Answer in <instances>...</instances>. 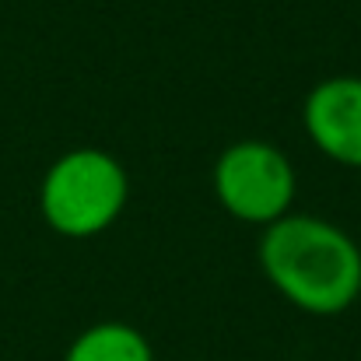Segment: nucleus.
<instances>
[{
    "label": "nucleus",
    "instance_id": "1",
    "mask_svg": "<svg viewBox=\"0 0 361 361\" xmlns=\"http://www.w3.org/2000/svg\"><path fill=\"white\" fill-rule=\"evenodd\" d=\"M259 267L274 291L309 316H341L361 295V249L341 225L284 214L263 228Z\"/></svg>",
    "mask_w": 361,
    "mask_h": 361
},
{
    "label": "nucleus",
    "instance_id": "2",
    "mask_svg": "<svg viewBox=\"0 0 361 361\" xmlns=\"http://www.w3.org/2000/svg\"><path fill=\"white\" fill-rule=\"evenodd\" d=\"M130 200V176L102 147L60 154L39 186L42 221L63 239H95L116 225Z\"/></svg>",
    "mask_w": 361,
    "mask_h": 361
},
{
    "label": "nucleus",
    "instance_id": "3",
    "mask_svg": "<svg viewBox=\"0 0 361 361\" xmlns=\"http://www.w3.org/2000/svg\"><path fill=\"white\" fill-rule=\"evenodd\" d=\"M298 179L288 154L267 140H235L214 161L218 204L245 225H274L291 214Z\"/></svg>",
    "mask_w": 361,
    "mask_h": 361
},
{
    "label": "nucleus",
    "instance_id": "4",
    "mask_svg": "<svg viewBox=\"0 0 361 361\" xmlns=\"http://www.w3.org/2000/svg\"><path fill=\"white\" fill-rule=\"evenodd\" d=\"M302 123L319 154L361 169V78L341 74L319 81L305 95Z\"/></svg>",
    "mask_w": 361,
    "mask_h": 361
},
{
    "label": "nucleus",
    "instance_id": "5",
    "mask_svg": "<svg viewBox=\"0 0 361 361\" xmlns=\"http://www.w3.org/2000/svg\"><path fill=\"white\" fill-rule=\"evenodd\" d=\"M63 361H154V351H151V341L137 326L109 319L78 334Z\"/></svg>",
    "mask_w": 361,
    "mask_h": 361
}]
</instances>
